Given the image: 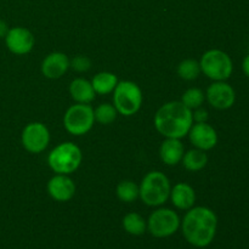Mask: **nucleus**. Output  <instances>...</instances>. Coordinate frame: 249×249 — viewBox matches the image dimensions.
<instances>
[{"label": "nucleus", "instance_id": "obj_5", "mask_svg": "<svg viewBox=\"0 0 249 249\" xmlns=\"http://www.w3.org/2000/svg\"><path fill=\"white\" fill-rule=\"evenodd\" d=\"M143 95L141 88L131 80H121L113 90V106L118 114L131 117L141 109Z\"/></svg>", "mask_w": 249, "mask_h": 249}, {"label": "nucleus", "instance_id": "obj_26", "mask_svg": "<svg viewBox=\"0 0 249 249\" xmlns=\"http://www.w3.org/2000/svg\"><path fill=\"white\" fill-rule=\"evenodd\" d=\"M208 111L203 107H198V108L192 111V118H194V123H204L208 121Z\"/></svg>", "mask_w": 249, "mask_h": 249}, {"label": "nucleus", "instance_id": "obj_28", "mask_svg": "<svg viewBox=\"0 0 249 249\" xmlns=\"http://www.w3.org/2000/svg\"><path fill=\"white\" fill-rule=\"evenodd\" d=\"M242 70L243 73L249 78V53L243 58V62H242Z\"/></svg>", "mask_w": 249, "mask_h": 249}, {"label": "nucleus", "instance_id": "obj_1", "mask_svg": "<svg viewBox=\"0 0 249 249\" xmlns=\"http://www.w3.org/2000/svg\"><path fill=\"white\" fill-rule=\"evenodd\" d=\"M182 233L190 245L203 248L213 242L218 229V216L208 207H192L186 211L182 223Z\"/></svg>", "mask_w": 249, "mask_h": 249}, {"label": "nucleus", "instance_id": "obj_15", "mask_svg": "<svg viewBox=\"0 0 249 249\" xmlns=\"http://www.w3.org/2000/svg\"><path fill=\"white\" fill-rule=\"evenodd\" d=\"M169 199L179 211H189L196 203V192L187 182H178L170 190Z\"/></svg>", "mask_w": 249, "mask_h": 249}, {"label": "nucleus", "instance_id": "obj_12", "mask_svg": "<svg viewBox=\"0 0 249 249\" xmlns=\"http://www.w3.org/2000/svg\"><path fill=\"white\" fill-rule=\"evenodd\" d=\"M187 136H189L190 142L194 145L195 148H199V150L206 151V152L209 150H213L219 140L216 130L207 122L192 124Z\"/></svg>", "mask_w": 249, "mask_h": 249}, {"label": "nucleus", "instance_id": "obj_17", "mask_svg": "<svg viewBox=\"0 0 249 249\" xmlns=\"http://www.w3.org/2000/svg\"><path fill=\"white\" fill-rule=\"evenodd\" d=\"M70 95L75 104L90 105L95 100L96 92L90 80L85 78H75L70 84Z\"/></svg>", "mask_w": 249, "mask_h": 249}, {"label": "nucleus", "instance_id": "obj_25", "mask_svg": "<svg viewBox=\"0 0 249 249\" xmlns=\"http://www.w3.org/2000/svg\"><path fill=\"white\" fill-rule=\"evenodd\" d=\"M70 68H72L73 71L78 73L88 72L91 68V61L87 56L78 55L73 57L72 60H70Z\"/></svg>", "mask_w": 249, "mask_h": 249}, {"label": "nucleus", "instance_id": "obj_7", "mask_svg": "<svg viewBox=\"0 0 249 249\" xmlns=\"http://www.w3.org/2000/svg\"><path fill=\"white\" fill-rule=\"evenodd\" d=\"M94 124V108L87 104L72 105L63 116V126L73 136L85 135L91 130Z\"/></svg>", "mask_w": 249, "mask_h": 249}, {"label": "nucleus", "instance_id": "obj_13", "mask_svg": "<svg viewBox=\"0 0 249 249\" xmlns=\"http://www.w3.org/2000/svg\"><path fill=\"white\" fill-rule=\"evenodd\" d=\"M74 181L70 175L66 174H55L46 184V191L49 196L56 202H68L74 197L75 195Z\"/></svg>", "mask_w": 249, "mask_h": 249}, {"label": "nucleus", "instance_id": "obj_16", "mask_svg": "<svg viewBox=\"0 0 249 249\" xmlns=\"http://www.w3.org/2000/svg\"><path fill=\"white\" fill-rule=\"evenodd\" d=\"M185 147L180 139H168L163 141L160 147V158L165 165L174 167L181 163Z\"/></svg>", "mask_w": 249, "mask_h": 249}, {"label": "nucleus", "instance_id": "obj_2", "mask_svg": "<svg viewBox=\"0 0 249 249\" xmlns=\"http://www.w3.org/2000/svg\"><path fill=\"white\" fill-rule=\"evenodd\" d=\"M153 124L158 133L168 139H180L187 136L192 124V111L181 101H170L157 109Z\"/></svg>", "mask_w": 249, "mask_h": 249}, {"label": "nucleus", "instance_id": "obj_6", "mask_svg": "<svg viewBox=\"0 0 249 249\" xmlns=\"http://www.w3.org/2000/svg\"><path fill=\"white\" fill-rule=\"evenodd\" d=\"M201 72L213 82L228 80L233 72V63L228 53L219 49H211L199 60Z\"/></svg>", "mask_w": 249, "mask_h": 249}, {"label": "nucleus", "instance_id": "obj_23", "mask_svg": "<svg viewBox=\"0 0 249 249\" xmlns=\"http://www.w3.org/2000/svg\"><path fill=\"white\" fill-rule=\"evenodd\" d=\"M117 116H118V112H117L116 107L113 106V104H108V102L99 105L94 109L95 122L102 124V125L112 124L117 119Z\"/></svg>", "mask_w": 249, "mask_h": 249}, {"label": "nucleus", "instance_id": "obj_9", "mask_svg": "<svg viewBox=\"0 0 249 249\" xmlns=\"http://www.w3.org/2000/svg\"><path fill=\"white\" fill-rule=\"evenodd\" d=\"M50 131L41 122H32L22 130L21 142L24 150L33 155L44 152L50 143Z\"/></svg>", "mask_w": 249, "mask_h": 249}, {"label": "nucleus", "instance_id": "obj_14", "mask_svg": "<svg viewBox=\"0 0 249 249\" xmlns=\"http://www.w3.org/2000/svg\"><path fill=\"white\" fill-rule=\"evenodd\" d=\"M40 70L48 79H60L70 70V58L65 53L53 51L44 58Z\"/></svg>", "mask_w": 249, "mask_h": 249}, {"label": "nucleus", "instance_id": "obj_24", "mask_svg": "<svg viewBox=\"0 0 249 249\" xmlns=\"http://www.w3.org/2000/svg\"><path fill=\"white\" fill-rule=\"evenodd\" d=\"M204 100H206V94L199 88H190L181 96V102L191 111L201 107Z\"/></svg>", "mask_w": 249, "mask_h": 249}, {"label": "nucleus", "instance_id": "obj_20", "mask_svg": "<svg viewBox=\"0 0 249 249\" xmlns=\"http://www.w3.org/2000/svg\"><path fill=\"white\" fill-rule=\"evenodd\" d=\"M123 229L133 236H141L147 230V220L141 214L131 212L123 218Z\"/></svg>", "mask_w": 249, "mask_h": 249}, {"label": "nucleus", "instance_id": "obj_11", "mask_svg": "<svg viewBox=\"0 0 249 249\" xmlns=\"http://www.w3.org/2000/svg\"><path fill=\"white\" fill-rule=\"evenodd\" d=\"M4 39L10 53L18 56L27 55L31 53L36 44V38H34L33 33L24 27L10 28Z\"/></svg>", "mask_w": 249, "mask_h": 249}, {"label": "nucleus", "instance_id": "obj_19", "mask_svg": "<svg viewBox=\"0 0 249 249\" xmlns=\"http://www.w3.org/2000/svg\"><path fill=\"white\" fill-rule=\"evenodd\" d=\"M181 163L185 169L196 173L206 168V165L208 164V156L206 151H202L199 148H191L184 153Z\"/></svg>", "mask_w": 249, "mask_h": 249}, {"label": "nucleus", "instance_id": "obj_4", "mask_svg": "<svg viewBox=\"0 0 249 249\" xmlns=\"http://www.w3.org/2000/svg\"><path fill=\"white\" fill-rule=\"evenodd\" d=\"M83 153L74 142H61L48 155V164L55 174L70 175L80 167Z\"/></svg>", "mask_w": 249, "mask_h": 249}, {"label": "nucleus", "instance_id": "obj_22", "mask_svg": "<svg viewBox=\"0 0 249 249\" xmlns=\"http://www.w3.org/2000/svg\"><path fill=\"white\" fill-rule=\"evenodd\" d=\"M178 75L181 79L191 82V80H196L201 74V66H199L198 61L194 60V58H186L182 60L181 62L178 65L177 68Z\"/></svg>", "mask_w": 249, "mask_h": 249}, {"label": "nucleus", "instance_id": "obj_18", "mask_svg": "<svg viewBox=\"0 0 249 249\" xmlns=\"http://www.w3.org/2000/svg\"><path fill=\"white\" fill-rule=\"evenodd\" d=\"M91 85L97 95H108L113 92L118 84V77L112 72H99L94 75Z\"/></svg>", "mask_w": 249, "mask_h": 249}, {"label": "nucleus", "instance_id": "obj_21", "mask_svg": "<svg viewBox=\"0 0 249 249\" xmlns=\"http://www.w3.org/2000/svg\"><path fill=\"white\" fill-rule=\"evenodd\" d=\"M116 195L118 199L124 203H133L140 197L139 194V185L131 180H123L117 185Z\"/></svg>", "mask_w": 249, "mask_h": 249}, {"label": "nucleus", "instance_id": "obj_3", "mask_svg": "<svg viewBox=\"0 0 249 249\" xmlns=\"http://www.w3.org/2000/svg\"><path fill=\"white\" fill-rule=\"evenodd\" d=\"M170 185L165 174L158 170L148 172L139 185V194L141 201L148 207H160L169 199Z\"/></svg>", "mask_w": 249, "mask_h": 249}, {"label": "nucleus", "instance_id": "obj_8", "mask_svg": "<svg viewBox=\"0 0 249 249\" xmlns=\"http://www.w3.org/2000/svg\"><path fill=\"white\" fill-rule=\"evenodd\" d=\"M181 220L177 212L170 208H157L147 220V230L153 237H170L179 230Z\"/></svg>", "mask_w": 249, "mask_h": 249}, {"label": "nucleus", "instance_id": "obj_27", "mask_svg": "<svg viewBox=\"0 0 249 249\" xmlns=\"http://www.w3.org/2000/svg\"><path fill=\"white\" fill-rule=\"evenodd\" d=\"M9 26H7L6 22L4 21V19H0V39L1 38H5L7 34V32H9Z\"/></svg>", "mask_w": 249, "mask_h": 249}, {"label": "nucleus", "instance_id": "obj_10", "mask_svg": "<svg viewBox=\"0 0 249 249\" xmlns=\"http://www.w3.org/2000/svg\"><path fill=\"white\" fill-rule=\"evenodd\" d=\"M206 100L213 108L224 111L235 105L236 91L226 80L213 82L207 89Z\"/></svg>", "mask_w": 249, "mask_h": 249}]
</instances>
